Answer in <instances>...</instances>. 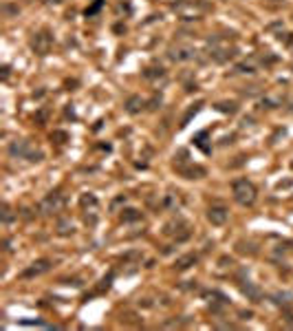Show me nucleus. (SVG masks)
Segmentation results:
<instances>
[{"mask_svg": "<svg viewBox=\"0 0 293 331\" xmlns=\"http://www.w3.org/2000/svg\"><path fill=\"white\" fill-rule=\"evenodd\" d=\"M240 292L247 296V301L251 302H260L263 301V292H260L258 287H256L251 280H240Z\"/></svg>", "mask_w": 293, "mask_h": 331, "instance_id": "1a4fd4ad", "label": "nucleus"}, {"mask_svg": "<svg viewBox=\"0 0 293 331\" xmlns=\"http://www.w3.org/2000/svg\"><path fill=\"white\" fill-rule=\"evenodd\" d=\"M291 166H293V164H291Z\"/></svg>", "mask_w": 293, "mask_h": 331, "instance_id": "cd10ccee", "label": "nucleus"}, {"mask_svg": "<svg viewBox=\"0 0 293 331\" xmlns=\"http://www.w3.org/2000/svg\"><path fill=\"white\" fill-rule=\"evenodd\" d=\"M51 139L56 144H66L68 142V133H64V130H53L51 133Z\"/></svg>", "mask_w": 293, "mask_h": 331, "instance_id": "aec40b11", "label": "nucleus"}, {"mask_svg": "<svg viewBox=\"0 0 293 331\" xmlns=\"http://www.w3.org/2000/svg\"><path fill=\"white\" fill-rule=\"evenodd\" d=\"M263 106L264 108H278V106H282V99L280 97H271V95H269V97L263 99Z\"/></svg>", "mask_w": 293, "mask_h": 331, "instance_id": "a211bd4d", "label": "nucleus"}, {"mask_svg": "<svg viewBox=\"0 0 293 331\" xmlns=\"http://www.w3.org/2000/svg\"><path fill=\"white\" fill-rule=\"evenodd\" d=\"M9 155L18 157V159H27V161H42L44 152L35 146L29 139H16V142L9 146Z\"/></svg>", "mask_w": 293, "mask_h": 331, "instance_id": "f257e3e1", "label": "nucleus"}, {"mask_svg": "<svg viewBox=\"0 0 293 331\" xmlns=\"http://www.w3.org/2000/svg\"><path fill=\"white\" fill-rule=\"evenodd\" d=\"M9 75H11V69L4 64V66H2V80H9Z\"/></svg>", "mask_w": 293, "mask_h": 331, "instance_id": "a878e982", "label": "nucleus"}, {"mask_svg": "<svg viewBox=\"0 0 293 331\" xmlns=\"http://www.w3.org/2000/svg\"><path fill=\"white\" fill-rule=\"evenodd\" d=\"M49 4H59V2H64V0H47Z\"/></svg>", "mask_w": 293, "mask_h": 331, "instance_id": "bb28decb", "label": "nucleus"}, {"mask_svg": "<svg viewBox=\"0 0 293 331\" xmlns=\"http://www.w3.org/2000/svg\"><path fill=\"white\" fill-rule=\"evenodd\" d=\"M196 51L192 47H172L170 51H168V58H170L172 62H187V60H194Z\"/></svg>", "mask_w": 293, "mask_h": 331, "instance_id": "0eeeda50", "label": "nucleus"}, {"mask_svg": "<svg viewBox=\"0 0 293 331\" xmlns=\"http://www.w3.org/2000/svg\"><path fill=\"white\" fill-rule=\"evenodd\" d=\"M199 108H201V104H194V108H190V111H187V115L183 117L181 126H187V121H190V117H192V115H196V113H199Z\"/></svg>", "mask_w": 293, "mask_h": 331, "instance_id": "5701e85b", "label": "nucleus"}, {"mask_svg": "<svg viewBox=\"0 0 293 331\" xmlns=\"http://www.w3.org/2000/svg\"><path fill=\"white\" fill-rule=\"evenodd\" d=\"M282 316H285V323L287 325H293V307L287 305L285 309H282Z\"/></svg>", "mask_w": 293, "mask_h": 331, "instance_id": "4be33fe9", "label": "nucleus"}, {"mask_svg": "<svg viewBox=\"0 0 293 331\" xmlns=\"http://www.w3.org/2000/svg\"><path fill=\"white\" fill-rule=\"evenodd\" d=\"M232 194H234V201L238 203V206H242V208L254 206L256 197H258L256 185L251 183V181H247V179H236L234 183H232Z\"/></svg>", "mask_w": 293, "mask_h": 331, "instance_id": "f03ea898", "label": "nucleus"}, {"mask_svg": "<svg viewBox=\"0 0 293 331\" xmlns=\"http://www.w3.org/2000/svg\"><path fill=\"white\" fill-rule=\"evenodd\" d=\"M126 113H130V115H137V113H141L144 111V106H146V99L141 97V95H130V97L126 99Z\"/></svg>", "mask_w": 293, "mask_h": 331, "instance_id": "9d476101", "label": "nucleus"}, {"mask_svg": "<svg viewBox=\"0 0 293 331\" xmlns=\"http://www.w3.org/2000/svg\"><path fill=\"white\" fill-rule=\"evenodd\" d=\"M102 7H104V0H95V2L90 4L88 9H86V18L95 16V13H97V11H99V9H102Z\"/></svg>", "mask_w": 293, "mask_h": 331, "instance_id": "412c9836", "label": "nucleus"}, {"mask_svg": "<svg viewBox=\"0 0 293 331\" xmlns=\"http://www.w3.org/2000/svg\"><path fill=\"white\" fill-rule=\"evenodd\" d=\"M141 219V212L135 210V208H126V210H121V221L123 223H135V221Z\"/></svg>", "mask_w": 293, "mask_h": 331, "instance_id": "ddd939ff", "label": "nucleus"}, {"mask_svg": "<svg viewBox=\"0 0 293 331\" xmlns=\"http://www.w3.org/2000/svg\"><path fill=\"white\" fill-rule=\"evenodd\" d=\"M47 117H49V113L42 108V111H40L38 115H35V124H44V121H47Z\"/></svg>", "mask_w": 293, "mask_h": 331, "instance_id": "393cba45", "label": "nucleus"}, {"mask_svg": "<svg viewBox=\"0 0 293 331\" xmlns=\"http://www.w3.org/2000/svg\"><path fill=\"white\" fill-rule=\"evenodd\" d=\"M51 270V261L49 258H40V261L31 263L25 271H22V278H33V276H42Z\"/></svg>", "mask_w": 293, "mask_h": 331, "instance_id": "423d86ee", "label": "nucleus"}, {"mask_svg": "<svg viewBox=\"0 0 293 331\" xmlns=\"http://www.w3.org/2000/svg\"><path fill=\"white\" fill-rule=\"evenodd\" d=\"M227 219H230V210L223 203H214L207 208V221L212 225H225Z\"/></svg>", "mask_w": 293, "mask_h": 331, "instance_id": "39448f33", "label": "nucleus"}, {"mask_svg": "<svg viewBox=\"0 0 293 331\" xmlns=\"http://www.w3.org/2000/svg\"><path fill=\"white\" fill-rule=\"evenodd\" d=\"M196 261H199V256H196V254H183V256H178V258H176L175 267H176L178 271L190 270L192 265H196Z\"/></svg>", "mask_w": 293, "mask_h": 331, "instance_id": "9b49d317", "label": "nucleus"}, {"mask_svg": "<svg viewBox=\"0 0 293 331\" xmlns=\"http://www.w3.org/2000/svg\"><path fill=\"white\" fill-rule=\"evenodd\" d=\"M53 47V35L49 33V31H38V33H33V38H31V49H33L35 56H47L49 51H51Z\"/></svg>", "mask_w": 293, "mask_h": 331, "instance_id": "20e7f679", "label": "nucleus"}, {"mask_svg": "<svg viewBox=\"0 0 293 331\" xmlns=\"http://www.w3.org/2000/svg\"><path fill=\"white\" fill-rule=\"evenodd\" d=\"M271 301L276 302V305H280V307H282V305L287 307V305H289V302L293 301V294H289V292H282V294H273V296H271Z\"/></svg>", "mask_w": 293, "mask_h": 331, "instance_id": "2eb2a0df", "label": "nucleus"}, {"mask_svg": "<svg viewBox=\"0 0 293 331\" xmlns=\"http://www.w3.org/2000/svg\"><path fill=\"white\" fill-rule=\"evenodd\" d=\"M64 206H66V199H64L62 192H49L47 197L40 201L38 210H40V214L49 216V214H58V212H62Z\"/></svg>", "mask_w": 293, "mask_h": 331, "instance_id": "7ed1b4c3", "label": "nucleus"}, {"mask_svg": "<svg viewBox=\"0 0 293 331\" xmlns=\"http://www.w3.org/2000/svg\"><path fill=\"white\" fill-rule=\"evenodd\" d=\"M166 75V71L161 69V66H150V69L144 71V78L146 80H154V78H163Z\"/></svg>", "mask_w": 293, "mask_h": 331, "instance_id": "dca6fc26", "label": "nucleus"}, {"mask_svg": "<svg viewBox=\"0 0 293 331\" xmlns=\"http://www.w3.org/2000/svg\"><path fill=\"white\" fill-rule=\"evenodd\" d=\"M13 221V214H11V208L4 206L2 208V223H11Z\"/></svg>", "mask_w": 293, "mask_h": 331, "instance_id": "b1692460", "label": "nucleus"}, {"mask_svg": "<svg viewBox=\"0 0 293 331\" xmlns=\"http://www.w3.org/2000/svg\"><path fill=\"white\" fill-rule=\"evenodd\" d=\"M216 108H218L221 113H236V111H238L234 102H218V104H216Z\"/></svg>", "mask_w": 293, "mask_h": 331, "instance_id": "6ab92c4d", "label": "nucleus"}, {"mask_svg": "<svg viewBox=\"0 0 293 331\" xmlns=\"http://www.w3.org/2000/svg\"><path fill=\"white\" fill-rule=\"evenodd\" d=\"M56 230H58V234L59 237H68V234H73V221L71 219H59L58 221V225H56Z\"/></svg>", "mask_w": 293, "mask_h": 331, "instance_id": "f8f14e48", "label": "nucleus"}, {"mask_svg": "<svg viewBox=\"0 0 293 331\" xmlns=\"http://www.w3.org/2000/svg\"><path fill=\"white\" fill-rule=\"evenodd\" d=\"M254 71H256V62H254V60L236 64V73H254Z\"/></svg>", "mask_w": 293, "mask_h": 331, "instance_id": "f3484780", "label": "nucleus"}, {"mask_svg": "<svg viewBox=\"0 0 293 331\" xmlns=\"http://www.w3.org/2000/svg\"><path fill=\"white\" fill-rule=\"evenodd\" d=\"M80 203H82V208H84V210H97V199L93 197V194H82V199H80Z\"/></svg>", "mask_w": 293, "mask_h": 331, "instance_id": "4468645a", "label": "nucleus"}, {"mask_svg": "<svg viewBox=\"0 0 293 331\" xmlns=\"http://www.w3.org/2000/svg\"><path fill=\"white\" fill-rule=\"evenodd\" d=\"M175 166H176V170L185 177V179H201V177H205V168H201V166L187 164V161H183V164H175Z\"/></svg>", "mask_w": 293, "mask_h": 331, "instance_id": "6e6552de", "label": "nucleus"}]
</instances>
